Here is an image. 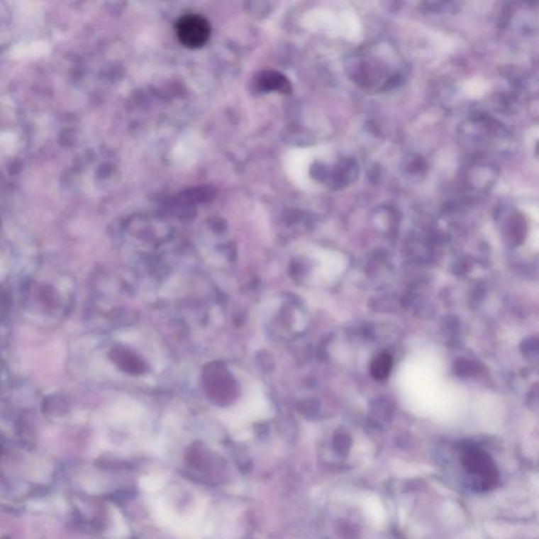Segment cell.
<instances>
[{
	"label": "cell",
	"mask_w": 539,
	"mask_h": 539,
	"mask_svg": "<svg viewBox=\"0 0 539 539\" xmlns=\"http://www.w3.org/2000/svg\"><path fill=\"white\" fill-rule=\"evenodd\" d=\"M345 71L358 86L380 90H389L396 86L401 76L399 67L368 51L352 54L345 62Z\"/></svg>",
	"instance_id": "6da1fadb"
},
{
	"label": "cell",
	"mask_w": 539,
	"mask_h": 539,
	"mask_svg": "<svg viewBox=\"0 0 539 539\" xmlns=\"http://www.w3.org/2000/svg\"><path fill=\"white\" fill-rule=\"evenodd\" d=\"M204 386L208 396L221 406L232 403L238 391L233 376L221 362H212L206 367Z\"/></svg>",
	"instance_id": "7a4b0ae2"
},
{
	"label": "cell",
	"mask_w": 539,
	"mask_h": 539,
	"mask_svg": "<svg viewBox=\"0 0 539 539\" xmlns=\"http://www.w3.org/2000/svg\"><path fill=\"white\" fill-rule=\"evenodd\" d=\"M176 34L184 47L199 49L209 40L211 34L210 23L201 15H184L176 23Z\"/></svg>",
	"instance_id": "3957f363"
},
{
	"label": "cell",
	"mask_w": 539,
	"mask_h": 539,
	"mask_svg": "<svg viewBox=\"0 0 539 539\" xmlns=\"http://www.w3.org/2000/svg\"><path fill=\"white\" fill-rule=\"evenodd\" d=\"M465 468L477 478H482L484 488H489L496 482L497 469L487 454L477 450H470L462 458Z\"/></svg>",
	"instance_id": "277c9868"
},
{
	"label": "cell",
	"mask_w": 539,
	"mask_h": 539,
	"mask_svg": "<svg viewBox=\"0 0 539 539\" xmlns=\"http://www.w3.org/2000/svg\"><path fill=\"white\" fill-rule=\"evenodd\" d=\"M111 358H112L113 362L118 365L121 370L128 372V373L140 375L147 370L145 362L139 360L138 356L127 351V350H113L112 353H111Z\"/></svg>",
	"instance_id": "5b68a950"
},
{
	"label": "cell",
	"mask_w": 539,
	"mask_h": 539,
	"mask_svg": "<svg viewBox=\"0 0 539 539\" xmlns=\"http://www.w3.org/2000/svg\"><path fill=\"white\" fill-rule=\"evenodd\" d=\"M258 84L265 90H278L288 93L291 90V84L288 78L276 71H265L258 77Z\"/></svg>",
	"instance_id": "8992f818"
},
{
	"label": "cell",
	"mask_w": 539,
	"mask_h": 539,
	"mask_svg": "<svg viewBox=\"0 0 539 539\" xmlns=\"http://www.w3.org/2000/svg\"><path fill=\"white\" fill-rule=\"evenodd\" d=\"M392 369V357L389 353L378 354L371 364V374L375 379L384 380L388 377Z\"/></svg>",
	"instance_id": "52a82bcc"
},
{
	"label": "cell",
	"mask_w": 539,
	"mask_h": 539,
	"mask_svg": "<svg viewBox=\"0 0 539 539\" xmlns=\"http://www.w3.org/2000/svg\"><path fill=\"white\" fill-rule=\"evenodd\" d=\"M427 8L431 11H448L453 6L454 0H425Z\"/></svg>",
	"instance_id": "ba28073f"
}]
</instances>
